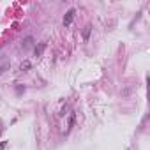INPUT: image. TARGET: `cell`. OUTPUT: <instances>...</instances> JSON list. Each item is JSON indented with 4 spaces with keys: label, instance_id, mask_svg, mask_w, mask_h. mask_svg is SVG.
I'll list each match as a JSON object with an SVG mask.
<instances>
[{
    "label": "cell",
    "instance_id": "cell-1",
    "mask_svg": "<svg viewBox=\"0 0 150 150\" xmlns=\"http://www.w3.org/2000/svg\"><path fill=\"white\" fill-rule=\"evenodd\" d=\"M9 67H11L9 57H6V55H2V53H0V74H4L6 71H9Z\"/></svg>",
    "mask_w": 150,
    "mask_h": 150
},
{
    "label": "cell",
    "instance_id": "cell-2",
    "mask_svg": "<svg viewBox=\"0 0 150 150\" xmlns=\"http://www.w3.org/2000/svg\"><path fill=\"white\" fill-rule=\"evenodd\" d=\"M74 14H76V9H69V11L65 13V16H64V27H69V25L72 23Z\"/></svg>",
    "mask_w": 150,
    "mask_h": 150
},
{
    "label": "cell",
    "instance_id": "cell-3",
    "mask_svg": "<svg viewBox=\"0 0 150 150\" xmlns=\"http://www.w3.org/2000/svg\"><path fill=\"white\" fill-rule=\"evenodd\" d=\"M32 46H34V37H32V35L25 37V39H23V42H21V48H23V50H30Z\"/></svg>",
    "mask_w": 150,
    "mask_h": 150
},
{
    "label": "cell",
    "instance_id": "cell-4",
    "mask_svg": "<svg viewBox=\"0 0 150 150\" xmlns=\"http://www.w3.org/2000/svg\"><path fill=\"white\" fill-rule=\"evenodd\" d=\"M30 69H32V62H30V60H23V62L20 64V71L25 72V71H30Z\"/></svg>",
    "mask_w": 150,
    "mask_h": 150
},
{
    "label": "cell",
    "instance_id": "cell-5",
    "mask_svg": "<svg viewBox=\"0 0 150 150\" xmlns=\"http://www.w3.org/2000/svg\"><path fill=\"white\" fill-rule=\"evenodd\" d=\"M44 50H46V42H41L39 46H35V55H37V57H41Z\"/></svg>",
    "mask_w": 150,
    "mask_h": 150
},
{
    "label": "cell",
    "instance_id": "cell-6",
    "mask_svg": "<svg viewBox=\"0 0 150 150\" xmlns=\"http://www.w3.org/2000/svg\"><path fill=\"white\" fill-rule=\"evenodd\" d=\"M90 30H92V27L88 25V27H85V30H83V37H85V41L88 39V35H90Z\"/></svg>",
    "mask_w": 150,
    "mask_h": 150
},
{
    "label": "cell",
    "instance_id": "cell-7",
    "mask_svg": "<svg viewBox=\"0 0 150 150\" xmlns=\"http://www.w3.org/2000/svg\"><path fill=\"white\" fill-rule=\"evenodd\" d=\"M7 146V141H2V143H0V150H4Z\"/></svg>",
    "mask_w": 150,
    "mask_h": 150
}]
</instances>
